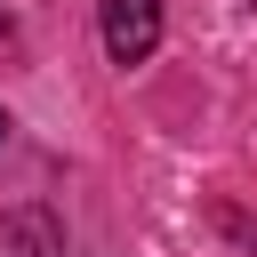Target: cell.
I'll list each match as a JSON object with an SVG mask.
<instances>
[{"label": "cell", "instance_id": "6da1fadb", "mask_svg": "<svg viewBox=\"0 0 257 257\" xmlns=\"http://www.w3.org/2000/svg\"><path fill=\"white\" fill-rule=\"evenodd\" d=\"M161 48V0H104V56L145 64Z\"/></svg>", "mask_w": 257, "mask_h": 257}, {"label": "cell", "instance_id": "7a4b0ae2", "mask_svg": "<svg viewBox=\"0 0 257 257\" xmlns=\"http://www.w3.org/2000/svg\"><path fill=\"white\" fill-rule=\"evenodd\" d=\"M0 257H64V233L48 209H8L0 217Z\"/></svg>", "mask_w": 257, "mask_h": 257}, {"label": "cell", "instance_id": "3957f363", "mask_svg": "<svg viewBox=\"0 0 257 257\" xmlns=\"http://www.w3.org/2000/svg\"><path fill=\"white\" fill-rule=\"evenodd\" d=\"M0 137H8V112H0Z\"/></svg>", "mask_w": 257, "mask_h": 257}]
</instances>
